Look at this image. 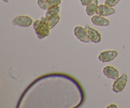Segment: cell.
<instances>
[{
    "label": "cell",
    "instance_id": "cell-17",
    "mask_svg": "<svg viewBox=\"0 0 130 108\" xmlns=\"http://www.w3.org/2000/svg\"><path fill=\"white\" fill-rule=\"evenodd\" d=\"M118 105H116V104H110V105H108L107 106V107L108 108H111V107H114V108H117L118 107Z\"/></svg>",
    "mask_w": 130,
    "mask_h": 108
},
{
    "label": "cell",
    "instance_id": "cell-5",
    "mask_svg": "<svg viewBox=\"0 0 130 108\" xmlns=\"http://www.w3.org/2000/svg\"><path fill=\"white\" fill-rule=\"evenodd\" d=\"M74 34L76 36L77 38V39H79L82 42H84V43H90L91 41L88 36L85 27L79 26V25L76 26L74 28Z\"/></svg>",
    "mask_w": 130,
    "mask_h": 108
},
{
    "label": "cell",
    "instance_id": "cell-14",
    "mask_svg": "<svg viewBox=\"0 0 130 108\" xmlns=\"http://www.w3.org/2000/svg\"><path fill=\"white\" fill-rule=\"evenodd\" d=\"M119 1L120 0H105V5L107 6H110V7H113V6H116L119 2Z\"/></svg>",
    "mask_w": 130,
    "mask_h": 108
},
{
    "label": "cell",
    "instance_id": "cell-13",
    "mask_svg": "<svg viewBox=\"0 0 130 108\" xmlns=\"http://www.w3.org/2000/svg\"><path fill=\"white\" fill-rule=\"evenodd\" d=\"M60 6H55V7H53V8H51L48 9V10H47V11L46 12V14H45V17L46 19H48L49 17H50L52 15H54V14L55 13H60Z\"/></svg>",
    "mask_w": 130,
    "mask_h": 108
},
{
    "label": "cell",
    "instance_id": "cell-8",
    "mask_svg": "<svg viewBox=\"0 0 130 108\" xmlns=\"http://www.w3.org/2000/svg\"><path fill=\"white\" fill-rule=\"evenodd\" d=\"M103 72L105 76L112 80H117L119 76L118 70L113 66H108L105 67L103 69Z\"/></svg>",
    "mask_w": 130,
    "mask_h": 108
},
{
    "label": "cell",
    "instance_id": "cell-1",
    "mask_svg": "<svg viewBox=\"0 0 130 108\" xmlns=\"http://www.w3.org/2000/svg\"><path fill=\"white\" fill-rule=\"evenodd\" d=\"M33 27L39 39H43L48 36L50 33V28L49 27L45 17H42L40 19L36 20L33 23Z\"/></svg>",
    "mask_w": 130,
    "mask_h": 108
},
{
    "label": "cell",
    "instance_id": "cell-11",
    "mask_svg": "<svg viewBox=\"0 0 130 108\" xmlns=\"http://www.w3.org/2000/svg\"><path fill=\"white\" fill-rule=\"evenodd\" d=\"M61 1H62V0H48L46 2L44 3L39 8L43 9V10H48V9L51 8L59 5L61 3Z\"/></svg>",
    "mask_w": 130,
    "mask_h": 108
},
{
    "label": "cell",
    "instance_id": "cell-10",
    "mask_svg": "<svg viewBox=\"0 0 130 108\" xmlns=\"http://www.w3.org/2000/svg\"><path fill=\"white\" fill-rule=\"evenodd\" d=\"M98 3H99L98 0H91L90 1V3L86 6V12L88 15L91 16V15H93L94 14L96 13V9L99 6Z\"/></svg>",
    "mask_w": 130,
    "mask_h": 108
},
{
    "label": "cell",
    "instance_id": "cell-9",
    "mask_svg": "<svg viewBox=\"0 0 130 108\" xmlns=\"http://www.w3.org/2000/svg\"><path fill=\"white\" fill-rule=\"evenodd\" d=\"M91 21L94 25L98 26H108L110 24V21L101 15H94L91 19Z\"/></svg>",
    "mask_w": 130,
    "mask_h": 108
},
{
    "label": "cell",
    "instance_id": "cell-2",
    "mask_svg": "<svg viewBox=\"0 0 130 108\" xmlns=\"http://www.w3.org/2000/svg\"><path fill=\"white\" fill-rule=\"evenodd\" d=\"M33 20L32 17L28 15H19L12 20L13 25L22 27H27L30 26Z\"/></svg>",
    "mask_w": 130,
    "mask_h": 108
},
{
    "label": "cell",
    "instance_id": "cell-12",
    "mask_svg": "<svg viewBox=\"0 0 130 108\" xmlns=\"http://www.w3.org/2000/svg\"><path fill=\"white\" fill-rule=\"evenodd\" d=\"M60 17L59 13L54 14V15H52L50 17L47 19V22H48V24L50 29H53L58 24V22L60 20Z\"/></svg>",
    "mask_w": 130,
    "mask_h": 108
},
{
    "label": "cell",
    "instance_id": "cell-4",
    "mask_svg": "<svg viewBox=\"0 0 130 108\" xmlns=\"http://www.w3.org/2000/svg\"><path fill=\"white\" fill-rule=\"evenodd\" d=\"M85 27L86 30V33L88 34V36L89 38H90L91 42L95 43H97L100 42V41L102 39V36L99 31L94 29L93 28L91 27L88 24L85 25Z\"/></svg>",
    "mask_w": 130,
    "mask_h": 108
},
{
    "label": "cell",
    "instance_id": "cell-15",
    "mask_svg": "<svg viewBox=\"0 0 130 108\" xmlns=\"http://www.w3.org/2000/svg\"><path fill=\"white\" fill-rule=\"evenodd\" d=\"M91 1V0H81V5H83V6H87Z\"/></svg>",
    "mask_w": 130,
    "mask_h": 108
},
{
    "label": "cell",
    "instance_id": "cell-6",
    "mask_svg": "<svg viewBox=\"0 0 130 108\" xmlns=\"http://www.w3.org/2000/svg\"><path fill=\"white\" fill-rule=\"evenodd\" d=\"M118 52L117 51H104L100 53L99 59L102 62H108L113 60L118 56Z\"/></svg>",
    "mask_w": 130,
    "mask_h": 108
},
{
    "label": "cell",
    "instance_id": "cell-3",
    "mask_svg": "<svg viewBox=\"0 0 130 108\" xmlns=\"http://www.w3.org/2000/svg\"><path fill=\"white\" fill-rule=\"evenodd\" d=\"M128 82V76L126 74H123L114 81L112 85V90L116 93L123 91Z\"/></svg>",
    "mask_w": 130,
    "mask_h": 108
},
{
    "label": "cell",
    "instance_id": "cell-16",
    "mask_svg": "<svg viewBox=\"0 0 130 108\" xmlns=\"http://www.w3.org/2000/svg\"><path fill=\"white\" fill-rule=\"evenodd\" d=\"M48 0H38V4L39 7H40L41 5H43L44 3H46Z\"/></svg>",
    "mask_w": 130,
    "mask_h": 108
},
{
    "label": "cell",
    "instance_id": "cell-7",
    "mask_svg": "<svg viewBox=\"0 0 130 108\" xmlns=\"http://www.w3.org/2000/svg\"><path fill=\"white\" fill-rule=\"evenodd\" d=\"M116 10L112 7L107 6L105 5H100L98 6L96 9V13L97 15H101L103 17H106L111 15L115 13Z\"/></svg>",
    "mask_w": 130,
    "mask_h": 108
},
{
    "label": "cell",
    "instance_id": "cell-18",
    "mask_svg": "<svg viewBox=\"0 0 130 108\" xmlns=\"http://www.w3.org/2000/svg\"><path fill=\"white\" fill-rule=\"evenodd\" d=\"M2 1H5V3H8V2H9V1H10V0H2Z\"/></svg>",
    "mask_w": 130,
    "mask_h": 108
}]
</instances>
